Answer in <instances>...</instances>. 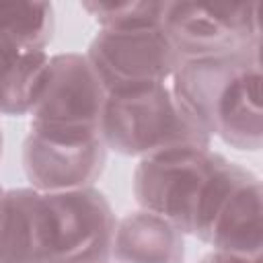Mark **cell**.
Wrapping results in <instances>:
<instances>
[{
    "instance_id": "3",
    "label": "cell",
    "mask_w": 263,
    "mask_h": 263,
    "mask_svg": "<svg viewBox=\"0 0 263 263\" xmlns=\"http://www.w3.org/2000/svg\"><path fill=\"white\" fill-rule=\"evenodd\" d=\"M99 132L107 150L138 158L212 146L208 132L183 109L168 82L107 92Z\"/></svg>"
},
{
    "instance_id": "16",
    "label": "cell",
    "mask_w": 263,
    "mask_h": 263,
    "mask_svg": "<svg viewBox=\"0 0 263 263\" xmlns=\"http://www.w3.org/2000/svg\"><path fill=\"white\" fill-rule=\"evenodd\" d=\"M12 49H14V47H6V45H0V64L4 62V58H6V55L12 51Z\"/></svg>"
},
{
    "instance_id": "2",
    "label": "cell",
    "mask_w": 263,
    "mask_h": 263,
    "mask_svg": "<svg viewBox=\"0 0 263 263\" xmlns=\"http://www.w3.org/2000/svg\"><path fill=\"white\" fill-rule=\"evenodd\" d=\"M261 49L183 60L171 88L183 109L224 144L257 152L263 146Z\"/></svg>"
},
{
    "instance_id": "9",
    "label": "cell",
    "mask_w": 263,
    "mask_h": 263,
    "mask_svg": "<svg viewBox=\"0 0 263 263\" xmlns=\"http://www.w3.org/2000/svg\"><path fill=\"white\" fill-rule=\"evenodd\" d=\"M263 187L261 179L251 173L224 201L208 236L214 251L230 253L245 259H259L263 249Z\"/></svg>"
},
{
    "instance_id": "4",
    "label": "cell",
    "mask_w": 263,
    "mask_h": 263,
    "mask_svg": "<svg viewBox=\"0 0 263 263\" xmlns=\"http://www.w3.org/2000/svg\"><path fill=\"white\" fill-rule=\"evenodd\" d=\"M115 212L97 187L35 199V263H109Z\"/></svg>"
},
{
    "instance_id": "6",
    "label": "cell",
    "mask_w": 263,
    "mask_h": 263,
    "mask_svg": "<svg viewBox=\"0 0 263 263\" xmlns=\"http://www.w3.org/2000/svg\"><path fill=\"white\" fill-rule=\"evenodd\" d=\"M107 160L99 132H62L29 125L23 142V171L29 187L55 193L95 187Z\"/></svg>"
},
{
    "instance_id": "10",
    "label": "cell",
    "mask_w": 263,
    "mask_h": 263,
    "mask_svg": "<svg viewBox=\"0 0 263 263\" xmlns=\"http://www.w3.org/2000/svg\"><path fill=\"white\" fill-rule=\"evenodd\" d=\"M185 234L146 210L129 212L115 222L109 263H183Z\"/></svg>"
},
{
    "instance_id": "18",
    "label": "cell",
    "mask_w": 263,
    "mask_h": 263,
    "mask_svg": "<svg viewBox=\"0 0 263 263\" xmlns=\"http://www.w3.org/2000/svg\"><path fill=\"white\" fill-rule=\"evenodd\" d=\"M2 146H4V138H2V129H0V158H2Z\"/></svg>"
},
{
    "instance_id": "12",
    "label": "cell",
    "mask_w": 263,
    "mask_h": 263,
    "mask_svg": "<svg viewBox=\"0 0 263 263\" xmlns=\"http://www.w3.org/2000/svg\"><path fill=\"white\" fill-rule=\"evenodd\" d=\"M35 199L37 189L4 191L0 214V263H35Z\"/></svg>"
},
{
    "instance_id": "15",
    "label": "cell",
    "mask_w": 263,
    "mask_h": 263,
    "mask_svg": "<svg viewBox=\"0 0 263 263\" xmlns=\"http://www.w3.org/2000/svg\"><path fill=\"white\" fill-rule=\"evenodd\" d=\"M197 263H261V257L259 259H245V257H236V255H230V253H222V251H214L212 249Z\"/></svg>"
},
{
    "instance_id": "17",
    "label": "cell",
    "mask_w": 263,
    "mask_h": 263,
    "mask_svg": "<svg viewBox=\"0 0 263 263\" xmlns=\"http://www.w3.org/2000/svg\"><path fill=\"white\" fill-rule=\"evenodd\" d=\"M4 191H6V189H4L2 185H0V214H2V201H4Z\"/></svg>"
},
{
    "instance_id": "13",
    "label": "cell",
    "mask_w": 263,
    "mask_h": 263,
    "mask_svg": "<svg viewBox=\"0 0 263 263\" xmlns=\"http://www.w3.org/2000/svg\"><path fill=\"white\" fill-rule=\"evenodd\" d=\"M53 35L49 2H0V45L45 49Z\"/></svg>"
},
{
    "instance_id": "8",
    "label": "cell",
    "mask_w": 263,
    "mask_h": 263,
    "mask_svg": "<svg viewBox=\"0 0 263 263\" xmlns=\"http://www.w3.org/2000/svg\"><path fill=\"white\" fill-rule=\"evenodd\" d=\"M105 99L107 90L84 53H53L45 90L29 115L31 125L62 132H99Z\"/></svg>"
},
{
    "instance_id": "5",
    "label": "cell",
    "mask_w": 263,
    "mask_h": 263,
    "mask_svg": "<svg viewBox=\"0 0 263 263\" xmlns=\"http://www.w3.org/2000/svg\"><path fill=\"white\" fill-rule=\"evenodd\" d=\"M259 2H166L160 31L179 60L261 49Z\"/></svg>"
},
{
    "instance_id": "11",
    "label": "cell",
    "mask_w": 263,
    "mask_h": 263,
    "mask_svg": "<svg viewBox=\"0 0 263 263\" xmlns=\"http://www.w3.org/2000/svg\"><path fill=\"white\" fill-rule=\"evenodd\" d=\"M51 55L47 49H12L0 64V117L31 115L47 78Z\"/></svg>"
},
{
    "instance_id": "14",
    "label": "cell",
    "mask_w": 263,
    "mask_h": 263,
    "mask_svg": "<svg viewBox=\"0 0 263 263\" xmlns=\"http://www.w3.org/2000/svg\"><path fill=\"white\" fill-rule=\"evenodd\" d=\"M99 31H146L160 29L166 2L162 0H125V2H82Z\"/></svg>"
},
{
    "instance_id": "1",
    "label": "cell",
    "mask_w": 263,
    "mask_h": 263,
    "mask_svg": "<svg viewBox=\"0 0 263 263\" xmlns=\"http://www.w3.org/2000/svg\"><path fill=\"white\" fill-rule=\"evenodd\" d=\"M253 171L210 148H177L140 158L134 197L140 210L171 222L183 234L205 240L228 195Z\"/></svg>"
},
{
    "instance_id": "7",
    "label": "cell",
    "mask_w": 263,
    "mask_h": 263,
    "mask_svg": "<svg viewBox=\"0 0 263 263\" xmlns=\"http://www.w3.org/2000/svg\"><path fill=\"white\" fill-rule=\"evenodd\" d=\"M84 55L107 92L171 82L181 64L160 29L99 31Z\"/></svg>"
}]
</instances>
